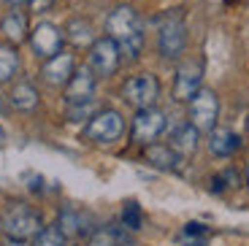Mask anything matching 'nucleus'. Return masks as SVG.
<instances>
[{
    "label": "nucleus",
    "mask_w": 249,
    "mask_h": 246,
    "mask_svg": "<svg viewBox=\"0 0 249 246\" xmlns=\"http://www.w3.org/2000/svg\"><path fill=\"white\" fill-rule=\"evenodd\" d=\"M106 35L122 52V60H138L143 49V22L136 8L117 6L106 19Z\"/></svg>",
    "instance_id": "1"
},
{
    "label": "nucleus",
    "mask_w": 249,
    "mask_h": 246,
    "mask_svg": "<svg viewBox=\"0 0 249 246\" xmlns=\"http://www.w3.org/2000/svg\"><path fill=\"white\" fill-rule=\"evenodd\" d=\"M44 230V219L36 209L25 203H8L0 211V233L6 238H25L36 241V235Z\"/></svg>",
    "instance_id": "2"
},
{
    "label": "nucleus",
    "mask_w": 249,
    "mask_h": 246,
    "mask_svg": "<svg viewBox=\"0 0 249 246\" xmlns=\"http://www.w3.org/2000/svg\"><path fill=\"white\" fill-rule=\"evenodd\" d=\"M124 136V117L117 108L95 111L84 127V138L92 143H117Z\"/></svg>",
    "instance_id": "3"
},
{
    "label": "nucleus",
    "mask_w": 249,
    "mask_h": 246,
    "mask_svg": "<svg viewBox=\"0 0 249 246\" xmlns=\"http://www.w3.org/2000/svg\"><path fill=\"white\" fill-rule=\"evenodd\" d=\"M157 49L165 60H176L187 49V27L181 14H168L160 19V30H157Z\"/></svg>",
    "instance_id": "4"
},
{
    "label": "nucleus",
    "mask_w": 249,
    "mask_h": 246,
    "mask_svg": "<svg viewBox=\"0 0 249 246\" xmlns=\"http://www.w3.org/2000/svg\"><path fill=\"white\" fill-rule=\"evenodd\" d=\"M160 98V81L152 73H138L122 84V100L133 108H152Z\"/></svg>",
    "instance_id": "5"
},
{
    "label": "nucleus",
    "mask_w": 249,
    "mask_h": 246,
    "mask_svg": "<svg viewBox=\"0 0 249 246\" xmlns=\"http://www.w3.org/2000/svg\"><path fill=\"white\" fill-rule=\"evenodd\" d=\"M87 65L92 68V73L98 76V79H108V76H114L117 68L122 65V52H119V46L108 35L95 38L92 46H89Z\"/></svg>",
    "instance_id": "6"
},
{
    "label": "nucleus",
    "mask_w": 249,
    "mask_h": 246,
    "mask_svg": "<svg viewBox=\"0 0 249 246\" xmlns=\"http://www.w3.org/2000/svg\"><path fill=\"white\" fill-rule=\"evenodd\" d=\"M165 127H168V119L160 108H155V105L152 108H138L130 124V138L138 146H146V143H155L165 133Z\"/></svg>",
    "instance_id": "7"
},
{
    "label": "nucleus",
    "mask_w": 249,
    "mask_h": 246,
    "mask_svg": "<svg viewBox=\"0 0 249 246\" xmlns=\"http://www.w3.org/2000/svg\"><path fill=\"white\" fill-rule=\"evenodd\" d=\"M219 119V100L214 95V89L209 87H200L198 95L190 100V124L200 130V133H212L217 127Z\"/></svg>",
    "instance_id": "8"
},
{
    "label": "nucleus",
    "mask_w": 249,
    "mask_h": 246,
    "mask_svg": "<svg viewBox=\"0 0 249 246\" xmlns=\"http://www.w3.org/2000/svg\"><path fill=\"white\" fill-rule=\"evenodd\" d=\"M200 87H203V65L195 60L181 62L174 79V100L176 103H190L198 95Z\"/></svg>",
    "instance_id": "9"
},
{
    "label": "nucleus",
    "mask_w": 249,
    "mask_h": 246,
    "mask_svg": "<svg viewBox=\"0 0 249 246\" xmlns=\"http://www.w3.org/2000/svg\"><path fill=\"white\" fill-rule=\"evenodd\" d=\"M95 87H98V76L92 73L89 65L76 68L73 76L68 79V84H65V105L95 100Z\"/></svg>",
    "instance_id": "10"
},
{
    "label": "nucleus",
    "mask_w": 249,
    "mask_h": 246,
    "mask_svg": "<svg viewBox=\"0 0 249 246\" xmlns=\"http://www.w3.org/2000/svg\"><path fill=\"white\" fill-rule=\"evenodd\" d=\"M30 46L41 60H49L57 52H62V30L52 22H38L30 33Z\"/></svg>",
    "instance_id": "11"
},
{
    "label": "nucleus",
    "mask_w": 249,
    "mask_h": 246,
    "mask_svg": "<svg viewBox=\"0 0 249 246\" xmlns=\"http://www.w3.org/2000/svg\"><path fill=\"white\" fill-rule=\"evenodd\" d=\"M76 70V60L71 52H57L54 57H49V60H44V68H41V76H44L46 84L52 87H65L68 84V79L73 76Z\"/></svg>",
    "instance_id": "12"
},
{
    "label": "nucleus",
    "mask_w": 249,
    "mask_h": 246,
    "mask_svg": "<svg viewBox=\"0 0 249 246\" xmlns=\"http://www.w3.org/2000/svg\"><path fill=\"white\" fill-rule=\"evenodd\" d=\"M143 160L152 168H160V171H176L184 157L176 154L171 143H146L143 146Z\"/></svg>",
    "instance_id": "13"
},
{
    "label": "nucleus",
    "mask_w": 249,
    "mask_h": 246,
    "mask_svg": "<svg viewBox=\"0 0 249 246\" xmlns=\"http://www.w3.org/2000/svg\"><path fill=\"white\" fill-rule=\"evenodd\" d=\"M241 149V136L238 133H233V130L228 127H214L212 133H209V152L214 154V157H233V154Z\"/></svg>",
    "instance_id": "14"
},
{
    "label": "nucleus",
    "mask_w": 249,
    "mask_h": 246,
    "mask_svg": "<svg viewBox=\"0 0 249 246\" xmlns=\"http://www.w3.org/2000/svg\"><path fill=\"white\" fill-rule=\"evenodd\" d=\"M0 33L8 43L19 46L30 38V30H27V14L25 11H8L6 17L0 19Z\"/></svg>",
    "instance_id": "15"
},
{
    "label": "nucleus",
    "mask_w": 249,
    "mask_h": 246,
    "mask_svg": "<svg viewBox=\"0 0 249 246\" xmlns=\"http://www.w3.org/2000/svg\"><path fill=\"white\" fill-rule=\"evenodd\" d=\"M8 100H11V105L17 111H36L38 103H41V95H38V89H36L33 81L22 79V81H17V84L11 87Z\"/></svg>",
    "instance_id": "16"
},
{
    "label": "nucleus",
    "mask_w": 249,
    "mask_h": 246,
    "mask_svg": "<svg viewBox=\"0 0 249 246\" xmlns=\"http://www.w3.org/2000/svg\"><path fill=\"white\" fill-rule=\"evenodd\" d=\"M198 141H200V130L190 122L179 124V127L171 133V146H174V152L181 154V157H190V154L198 149Z\"/></svg>",
    "instance_id": "17"
},
{
    "label": "nucleus",
    "mask_w": 249,
    "mask_h": 246,
    "mask_svg": "<svg viewBox=\"0 0 249 246\" xmlns=\"http://www.w3.org/2000/svg\"><path fill=\"white\" fill-rule=\"evenodd\" d=\"M19 73V52L14 43H0V84H8Z\"/></svg>",
    "instance_id": "18"
},
{
    "label": "nucleus",
    "mask_w": 249,
    "mask_h": 246,
    "mask_svg": "<svg viewBox=\"0 0 249 246\" xmlns=\"http://www.w3.org/2000/svg\"><path fill=\"white\" fill-rule=\"evenodd\" d=\"M65 35L73 46H92L95 41V30L87 19H71L68 27H65Z\"/></svg>",
    "instance_id": "19"
},
{
    "label": "nucleus",
    "mask_w": 249,
    "mask_h": 246,
    "mask_svg": "<svg viewBox=\"0 0 249 246\" xmlns=\"http://www.w3.org/2000/svg\"><path fill=\"white\" fill-rule=\"evenodd\" d=\"M57 228H60V233L65 238H76V235L84 233V222H81V216L73 209H62L60 216H57Z\"/></svg>",
    "instance_id": "20"
},
{
    "label": "nucleus",
    "mask_w": 249,
    "mask_h": 246,
    "mask_svg": "<svg viewBox=\"0 0 249 246\" xmlns=\"http://www.w3.org/2000/svg\"><path fill=\"white\" fill-rule=\"evenodd\" d=\"M65 235L60 233V228L57 225H52V228H44L41 233L36 235V246H65Z\"/></svg>",
    "instance_id": "21"
},
{
    "label": "nucleus",
    "mask_w": 249,
    "mask_h": 246,
    "mask_svg": "<svg viewBox=\"0 0 249 246\" xmlns=\"http://www.w3.org/2000/svg\"><path fill=\"white\" fill-rule=\"evenodd\" d=\"M95 114V100H87V103H73L65 108V117L68 122H81V119H89Z\"/></svg>",
    "instance_id": "22"
},
{
    "label": "nucleus",
    "mask_w": 249,
    "mask_h": 246,
    "mask_svg": "<svg viewBox=\"0 0 249 246\" xmlns=\"http://www.w3.org/2000/svg\"><path fill=\"white\" fill-rule=\"evenodd\" d=\"M87 246H119V238H117L114 230L100 228V230H95V233L89 235V244Z\"/></svg>",
    "instance_id": "23"
},
{
    "label": "nucleus",
    "mask_w": 249,
    "mask_h": 246,
    "mask_svg": "<svg viewBox=\"0 0 249 246\" xmlns=\"http://www.w3.org/2000/svg\"><path fill=\"white\" fill-rule=\"evenodd\" d=\"M122 222H124L127 230H138L141 228V209H138L136 203H127L124 211H122Z\"/></svg>",
    "instance_id": "24"
},
{
    "label": "nucleus",
    "mask_w": 249,
    "mask_h": 246,
    "mask_svg": "<svg viewBox=\"0 0 249 246\" xmlns=\"http://www.w3.org/2000/svg\"><path fill=\"white\" fill-rule=\"evenodd\" d=\"M184 233H187V235H203V233H206V228H203V225H198V222H190Z\"/></svg>",
    "instance_id": "25"
},
{
    "label": "nucleus",
    "mask_w": 249,
    "mask_h": 246,
    "mask_svg": "<svg viewBox=\"0 0 249 246\" xmlns=\"http://www.w3.org/2000/svg\"><path fill=\"white\" fill-rule=\"evenodd\" d=\"M52 3H54V0H30V6H33V11H46V8L52 6Z\"/></svg>",
    "instance_id": "26"
},
{
    "label": "nucleus",
    "mask_w": 249,
    "mask_h": 246,
    "mask_svg": "<svg viewBox=\"0 0 249 246\" xmlns=\"http://www.w3.org/2000/svg\"><path fill=\"white\" fill-rule=\"evenodd\" d=\"M3 246H36L33 241H25V238H6Z\"/></svg>",
    "instance_id": "27"
},
{
    "label": "nucleus",
    "mask_w": 249,
    "mask_h": 246,
    "mask_svg": "<svg viewBox=\"0 0 249 246\" xmlns=\"http://www.w3.org/2000/svg\"><path fill=\"white\" fill-rule=\"evenodd\" d=\"M8 3H14V6H22V3H30V0H8Z\"/></svg>",
    "instance_id": "28"
},
{
    "label": "nucleus",
    "mask_w": 249,
    "mask_h": 246,
    "mask_svg": "<svg viewBox=\"0 0 249 246\" xmlns=\"http://www.w3.org/2000/svg\"><path fill=\"white\" fill-rule=\"evenodd\" d=\"M247 184H249V168H247Z\"/></svg>",
    "instance_id": "29"
},
{
    "label": "nucleus",
    "mask_w": 249,
    "mask_h": 246,
    "mask_svg": "<svg viewBox=\"0 0 249 246\" xmlns=\"http://www.w3.org/2000/svg\"><path fill=\"white\" fill-rule=\"evenodd\" d=\"M247 133H249V117H247Z\"/></svg>",
    "instance_id": "30"
},
{
    "label": "nucleus",
    "mask_w": 249,
    "mask_h": 246,
    "mask_svg": "<svg viewBox=\"0 0 249 246\" xmlns=\"http://www.w3.org/2000/svg\"><path fill=\"white\" fill-rule=\"evenodd\" d=\"M190 246H203V244H190Z\"/></svg>",
    "instance_id": "31"
}]
</instances>
